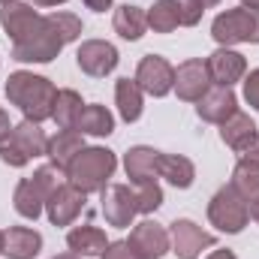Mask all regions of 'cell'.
Wrapping results in <instances>:
<instances>
[{
    "instance_id": "9a60e30c",
    "label": "cell",
    "mask_w": 259,
    "mask_h": 259,
    "mask_svg": "<svg viewBox=\"0 0 259 259\" xmlns=\"http://www.w3.org/2000/svg\"><path fill=\"white\" fill-rule=\"evenodd\" d=\"M84 199H88V193H81L69 181L58 184V190L49 196V202H46V214H49L52 226H69L84 211Z\"/></svg>"
},
{
    "instance_id": "3957f363",
    "label": "cell",
    "mask_w": 259,
    "mask_h": 259,
    "mask_svg": "<svg viewBox=\"0 0 259 259\" xmlns=\"http://www.w3.org/2000/svg\"><path fill=\"white\" fill-rule=\"evenodd\" d=\"M115 169H118L115 151H109L103 145H91V148L84 145L66 166V181L72 187H78L81 193H103L112 184L109 178L115 175Z\"/></svg>"
},
{
    "instance_id": "ba28073f",
    "label": "cell",
    "mask_w": 259,
    "mask_h": 259,
    "mask_svg": "<svg viewBox=\"0 0 259 259\" xmlns=\"http://www.w3.org/2000/svg\"><path fill=\"white\" fill-rule=\"evenodd\" d=\"M169 241H172V253L178 259H199L202 250H211L217 244L211 232H205L199 223L187 217H178L169 223Z\"/></svg>"
},
{
    "instance_id": "2e32d148",
    "label": "cell",
    "mask_w": 259,
    "mask_h": 259,
    "mask_svg": "<svg viewBox=\"0 0 259 259\" xmlns=\"http://www.w3.org/2000/svg\"><path fill=\"white\" fill-rule=\"evenodd\" d=\"M208 88H211V75H208V64L202 58H190V61L178 64V69H175V88H172L178 94V100L196 103Z\"/></svg>"
},
{
    "instance_id": "52a82bcc",
    "label": "cell",
    "mask_w": 259,
    "mask_h": 259,
    "mask_svg": "<svg viewBox=\"0 0 259 259\" xmlns=\"http://www.w3.org/2000/svg\"><path fill=\"white\" fill-rule=\"evenodd\" d=\"M208 220L220 232L238 235L250 223V205H247V199L238 193L232 184H226V187H220L217 193L211 196V202H208Z\"/></svg>"
},
{
    "instance_id": "83f0119b",
    "label": "cell",
    "mask_w": 259,
    "mask_h": 259,
    "mask_svg": "<svg viewBox=\"0 0 259 259\" xmlns=\"http://www.w3.org/2000/svg\"><path fill=\"white\" fill-rule=\"evenodd\" d=\"M81 94L72 91V88H61L58 91V100H55V112H52V121L58 124V130H75V121L81 115Z\"/></svg>"
},
{
    "instance_id": "e0dca14e",
    "label": "cell",
    "mask_w": 259,
    "mask_h": 259,
    "mask_svg": "<svg viewBox=\"0 0 259 259\" xmlns=\"http://www.w3.org/2000/svg\"><path fill=\"white\" fill-rule=\"evenodd\" d=\"M39 18L42 15L33 9V3H21V0H12V3H6L0 9V27L12 39V46L21 42L27 33H33V27L39 24Z\"/></svg>"
},
{
    "instance_id": "ee69618b",
    "label": "cell",
    "mask_w": 259,
    "mask_h": 259,
    "mask_svg": "<svg viewBox=\"0 0 259 259\" xmlns=\"http://www.w3.org/2000/svg\"><path fill=\"white\" fill-rule=\"evenodd\" d=\"M6 3H12V0H0V6H6Z\"/></svg>"
},
{
    "instance_id": "d6986e66",
    "label": "cell",
    "mask_w": 259,
    "mask_h": 259,
    "mask_svg": "<svg viewBox=\"0 0 259 259\" xmlns=\"http://www.w3.org/2000/svg\"><path fill=\"white\" fill-rule=\"evenodd\" d=\"M39 250H42V235L30 226H9L3 232V256L33 259Z\"/></svg>"
},
{
    "instance_id": "ffe728a7",
    "label": "cell",
    "mask_w": 259,
    "mask_h": 259,
    "mask_svg": "<svg viewBox=\"0 0 259 259\" xmlns=\"http://www.w3.org/2000/svg\"><path fill=\"white\" fill-rule=\"evenodd\" d=\"M157 175L160 178H166L172 187H178V190H187V187H193L196 181V166L190 157H184V154H157Z\"/></svg>"
},
{
    "instance_id": "7402d4cb",
    "label": "cell",
    "mask_w": 259,
    "mask_h": 259,
    "mask_svg": "<svg viewBox=\"0 0 259 259\" xmlns=\"http://www.w3.org/2000/svg\"><path fill=\"white\" fill-rule=\"evenodd\" d=\"M115 103H118V112L127 124H136L142 118V109H145V91L139 88L136 78H118L115 81Z\"/></svg>"
},
{
    "instance_id": "b9f144b4",
    "label": "cell",
    "mask_w": 259,
    "mask_h": 259,
    "mask_svg": "<svg viewBox=\"0 0 259 259\" xmlns=\"http://www.w3.org/2000/svg\"><path fill=\"white\" fill-rule=\"evenodd\" d=\"M55 259H78V253H72V250H69V253H61V256H55Z\"/></svg>"
},
{
    "instance_id": "7a4b0ae2",
    "label": "cell",
    "mask_w": 259,
    "mask_h": 259,
    "mask_svg": "<svg viewBox=\"0 0 259 259\" xmlns=\"http://www.w3.org/2000/svg\"><path fill=\"white\" fill-rule=\"evenodd\" d=\"M6 100L27 118V121H49L55 112V100H58V88L52 78L27 72V69H15L6 78Z\"/></svg>"
},
{
    "instance_id": "4316f807",
    "label": "cell",
    "mask_w": 259,
    "mask_h": 259,
    "mask_svg": "<svg viewBox=\"0 0 259 259\" xmlns=\"http://www.w3.org/2000/svg\"><path fill=\"white\" fill-rule=\"evenodd\" d=\"M148 27L154 33H172L181 27V0H157L148 9Z\"/></svg>"
},
{
    "instance_id": "8992f818",
    "label": "cell",
    "mask_w": 259,
    "mask_h": 259,
    "mask_svg": "<svg viewBox=\"0 0 259 259\" xmlns=\"http://www.w3.org/2000/svg\"><path fill=\"white\" fill-rule=\"evenodd\" d=\"M211 36L223 49H232V46H259V9H250V6L223 9L211 21Z\"/></svg>"
},
{
    "instance_id": "1f68e13d",
    "label": "cell",
    "mask_w": 259,
    "mask_h": 259,
    "mask_svg": "<svg viewBox=\"0 0 259 259\" xmlns=\"http://www.w3.org/2000/svg\"><path fill=\"white\" fill-rule=\"evenodd\" d=\"M202 6L193 3V0H181V27H196L202 21Z\"/></svg>"
},
{
    "instance_id": "d590c367",
    "label": "cell",
    "mask_w": 259,
    "mask_h": 259,
    "mask_svg": "<svg viewBox=\"0 0 259 259\" xmlns=\"http://www.w3.org/2000/svg\"><path fill=\"white\" fill-rule=\"evenodd\" d=\"M9 130H12V124H9V115H6V109H0V142L9 136Z\"/></svg>"
},
{
    "instance_id": "484cf974",
    "label": "cell",
    "mask_w": 259,
    "mask_h": 259,
    "mask_svg": "<svg viewBox=\"0 0 259 259\" xmlns=\"http://www.w3.org/2000/svg\"><path fill=\"white\" fill-rule=\"evenodd\" d=\"M253 136H256V124H253V118L244 115V112H235L232 118H226V121L220 124V139H223V145H229L232 151H241Z\"/></svg>"
},
{
    "instance_id": "d6a6232c",
    "label": "cell",
    "mask_w": 259,
    "mask_h": 259,
    "mask_svg": "<svg viewBox=\"0 0 259 259\" xmlns=\"http://www.w3.org/2000/svg\"><path fill=\"white\" fill-rule=\"evenodd\" d=\"M100 259H139V256L130 250L127 241H109V247L103 250V256Z\"/></svg>"
},
{
    "instance_id": "603a6c76",
    "label": "cell",
    "mask_w": 259,
    "mask_h": 259,
    "mask_svg": "<svg viewBox=\"0 0 259 259\" xmlns=\"http://www.w3.org/2000/svg\"><path fill=\"white\" fill-rule=\"evenodd\" d=\"M112 24H115V33H118L121 39L136 42V39H142V36H145V30H148V12H145L142 6L124 3V6H118V9H115Z\"/></svg>"
},
{
    "instance_id": "30bf717a",
    "label": "cell",
    "mask_w": 259,
    "mask_h": 259,
    "mask_svg": "<svg viewBox=\"0 0 259 259\" xmlns=\"http://www.w3.org/2000/svg\"><path fill=\"white\" fill-rule=\"evenodd\" d=\"M133 78L139 81V88L148 97H166L175 88V66L166 58H160V55H145L136 66Z\"/></svg>"
},
{
    "instance_id": "836d02e7",
    "label": "cell",
    "mask_w": 259,
    "mask_h": 259,
    "mask_svg": "<svg viewBox=\"0 0 259 259\" xmlns=\"http://www.w3.org/2000/svg\"><path fill=\"white\" fill-rule=\"evenodd\" d=\"M238 157H241L238 163H250V166H259V133L253 136V139H250V142H247V145H244V148H241V151H238Z\"/></svg>"
},
{
    "instance_id": "60d3db41",
    "label": "cell",
    "mask_w": 259,
    "mask_h": 259,
    "mask_svg": "<svg viewBox=\"0 0 259 259\" xmlns=\"http://www.w3.org/2000/svg\"><path fill=\"white\" fill-rule=\"evenodd\" d=\"M241 6H250V9H259V0H241Z\"/></svg>"
},
{
    "instance_id": "8fae6325",
    "label": "cell",
    "mask_w": 259,
    "mask_h": 259,
    "mask_svg": "<svg viewBox=\"0 0 259 259\" xmlns=\"http://www.w3.org/2000/svg\"><path fill=\"white\" fill-rule=\"evenodd\" d=\"M118 49L106 39H84L75 52V64L84 75H94V78H103L109 72H115L118 66Z\"/></svg>"
},
{
    "instance_id": "ab89813d",
    "label": "cell",
    "mask_w": 259,
    "mask_h": 259,
    "mask_svg": "<svg viewBox=\"0 0 259 259\" xmlns=\"http://www.w3.org/2000/svg\"><path fill=\"white\" fill-rule=\"evenodd\" d=\"M193 3H199V6H202V9H211V6H217V3H220V0H193Z\"/></svg>"
},
{
    "instance_id": "f546056e",
    "label": "cell",
    "mask_w": 259,
    "mask_h": 259,
    "mask_svg": "<svg viewBox=\"0 0 259 259\" xmlns=\"http://www.w3.org/2000/svg\"><path fill=\"white\" fill-rule=\"evenodd\" d=\"M133 193H136V208H139V214H154V211L163 205V187H160L157 181L139 184V187H133Z\"/></svg>"
},
{
    "instance_id": "277c9868",
    "label": "cell",
    "mask_w": 259,
    "mask_h": 259,
    "mask_svg": "<svg viewBox=\"0 0 259 259\" xmlns=\"http://www.w3.org/2000/svg\"><path fill=\"white\" fill-rule=\"evenodd\" d=\"M66 172L58 169L55 163H46L39 166L30 178H21L15 184V193H12V205L15 211L24 217V220H36L42 211H46V202L49 196L58 190V184H64Z\"/></svg>"
},
{
    "instance_id": "7bdbcfd3",
    "label": "cell",
    "mask_w": 259,
    "mask_h": 259,
    "mask_svg": "<svg viewBox=\"0 0 259 259\" xmlns=\"http://www.w3.org/2000/svg\"><path fill=\"white\" fill-rule=\"evenodd\" d=\"M0 253H3V229H0Z\"/></svg>"
},
{
    "instance_id": "4fadbf2b",
    "label": "cell",
    "mask_w": 259,
    "mask_h": 259,
    "mask_svg": "<svg viewBox=\"0 0 259 259\" xmlns=\"http://www.w3.org/2000/svg\"><path fill=\"white\" fill-rule=\"evenodd\" d=\"M238 112V97L232 88H220V84H211L199 100H196V115L205 121V124H223L226 118H232Z\"/></svg>"
},
{
    "instance_id": "44dd1931",
    "label": "cell",
    "mask_w": 259,
    "mask_h": 259,
    "mask_svg": "<svg viewBox=\"0 0 259 259\" xmlns=\"http://www.w3.org/2000/svg\"><path fill=\"white\" fill-rule=\"evenodd\" d=\"M66 247L78 256H103V250L109 247V238L100 226L81 223V226H72L66 232Z\"/></svg>"
},
{
    "instance_id": "74e56055",
    "label": "cell",
    "mask_w": 259,
    "mask_h": 259,
    "mask_svg": "<svg viewBox=\"0 0 259 259\" xmlns=\"http://www.w3.org/2000/svg\"><path fill=\"white\" fill-rule=\"evenodd\" d=\"M33 6H61V3H66V0H30Z\"/></svg>"
},
{
    "instance_id": "7c38bea8",
    "label": "cell",
    "mask_w": 259,
    "mask_h": 259,
    "mask_svg": "<svg viewBox=\"0 0 259 259\" xmlns=\"http://www.w3.org/2000/svg\"><path fill=\"white\" fill-rule=\"evenodd\" d=\"M100 196H103V217L109 226L115 229L133 226V217L139 214V208H136V193L130 190V184H109Z\"/></svg>"
},
{
    "instance_id": "cb8c5ba5",
    "label": "cell",
    "mask_w": 259,
    "mask_h": 259,
    "mask_svg": "<svg viewBox=\"0 0 259 259\" xmlns=\"http://www.w3.org/2000/svg\"><path fill=\"white\" fill-rule=\"evenodd\" d=\"M84 148V136L78 130H58V136L49 139V163H55L58 169H64L72 163V157Z\"/></svg>"
},
{
    "instance_id": "e575fe53",
    "label": "cell",
    "mask_w": 259,
    "mask_h": 259,
    "mask_svg": "<svg viewBox=\"0 0 259 259\" xmlns=\"http://www.w3.org/2000/svg\"><path fill=\"white\" fill-rule=\"evenodd\" d=\"M84 6L94 12H106V9H112V0H84Z\"/></svg>"
},
{
    "instance_id": "8d00e7d4",
    "label": "cell",
    "mask_w": 259,
    "mask_h": 259,
    "mask_svg": "<svg viewBox=\"0 0 259 259\" xmlns=\"http://www.w3.org/2000/svg\"><path fill=\"white\" fill-rule=\"evenodd\" d=\"M205 259H238V256H235V253H232L229 247H226V250L220 247V250H211V253H208V256H205Z\"/></svg>"
},
{
    "instance_id": "6da1fadb",
    "label": "cell",
    "mask_w": 259,
    "mask_h": 259,
    "mask_svg": "<svg viewBox=\"0 0 259 259\" xmlns=\"http://www.w3.org/2000/svg\"><path fill=\"white\" fill-rule=\"evenodd\" d=\"M81 36V18L72 12H49L39 18L33 33L12 46V61L18 64H52L69 42Z\"/></svg>"
},
{
    "instance_id": "9c48e42d",
    "label": "cell",
    "mask_w": 259,
    "mask_h": 259,
    "mask_svg": "<svg viewBox=\"0 0 259 259\" xmlns=\"http://www.w3.org/2000/svg\"><path fill=\"white\" fill-rule=\"evenodd\" d=\"M130 250L139 259H163L172 250V241H169V229L160 226L157 220H142L133 226L127 238Z\"/></svg>"
},
{
    "instance_id": "d4e9b609",
    "label": "cell",
    "mask_w": 259,
    "mask_h": 259,
    "mask_svg": "<svg viewBox=\"0 0 259 259\" xmlns=\"http://www.w3.org/2000/svg\"><path fill=\"white\" fill-rule=\"evenodd\" d=\"M75 130H78L81 136H97V139L112 136V133H115V115H112L106 106H100V103L81 106V115H78V121H75Z\"/></svg>"
},
{
    "instance_id": "5b68a950",
    "label": "cell",
    "mask_w": 259,
    "mask_h": 259,
    "mask_svg": "<svg viewBox=\"0 0 259 259\" xmlns=\"http://www.w3.org/2000/svg\"><path fill=\"white\" fill-rule=\"evenodd\" d=\"M46 154H49V136H46V130H42V124L27 121V118L21 124H15V127L9 130V136L0 142V160L6 166H12V169H24L30 160L46 157Z\"/></svg>"
},
{
    "instance_id": "ac0fdd59",
    "label": "cell",
    "mask_w": 259,
    "mask_h": 259,
    "mask_svg": "<svg viewBox=\"0 0 259 259\" xmlns=\"http://www.w3.org/2000/svg\"><path fill=\"white\" fill-rule=\"evenodd\" d=\"M157 154H160V151H154V148H148V145H133L127 154H124V172H127V178H130L133 187L151 184V181L160 178V175H157Z\"/></svg>"
},
{
    "instance_id": "4dcf8cb0",
    "label": "cell",
    "mask_w": 259,
    "mask_h": 259,
    "mask_svg": "<svg viewBox=\"0 0 259 259\" xmlns=\"http://www.w3.org/2000/svg\"><path fill=\"white\" fill-rule=\"evenodd\" d=\"M244 103L259 112V69H250L244 75Z\"/></svg>"
},
{
    "instance_id": "f1b7e54d",
    "label": "cell",
    "mask_w": 259,
    "mask_h": 259,
    "mask_svg": "<svg viewBox=\"0 0 259 259\" xmlns=\"http://www.w3.org/2000/svg\"><path fill=\"white\" fill-rule=\"evenodd\" d=\"M238 193L244 196L247 202H253L259 196V166H250V163H238L232 169V181H229Z\"/></svg>"
},
{
    "instance_id": "f35d334b",
    "label": "cell",
    "mask_w": 259,
    "mask_h": 259,
    "mask_svg": "<svg viewBox=\"0 0 259 259\" xmlns=\"http://www.w3.org/2000/svg\"><path fill=\"white\" fill-rule=\"evenodd\" d=\"M247 205H250V217H253V220L259 223V196L253 199V202H247Z\"/></svg>"
},
{
    "instance_id": "5bb4252c",
    "label": "cell",
    "mask_w": 259,
    "mask_h": 259,
    "mask_svg": "<svg viewBox=\"0 0 259 259\" xmlns=\"http://www.w3.org/2000/svg\"><path fill=\"white\" fill-rule=\"evenodd\" d=\"M208 64V75H211V84H220V88H232L235 81H241L247 75V61L241 52L235 49H217L205 58Z\"/></svg>"
}]
</instances>
